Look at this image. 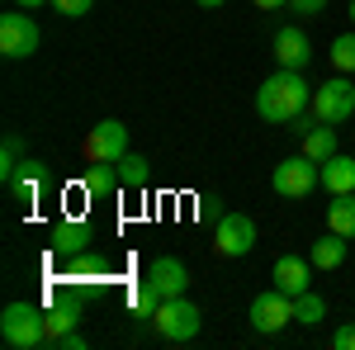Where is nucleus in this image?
<instances>
[{"label":"nucleus","mask_w":355,"mask_h":350,"mask_svg":"<svg viewBox=\"0 0 355 350\" xmlns=\"http://www.w3.org/2000/svg\"><path fill=\"white\" fill-rule=\"evenodd\" d=\"M308 105H313V85L303 81V71H275V76H266L261 81V90H256V114L266 119V123H275V128H284V123H294L299 114H308Z\"/></svg>","instance_id":"f257e3e1"},{"label":"nucleus","mask_w":355,"mask_h":350,"mask_svg":"<svg viewBox=\"0 0 355 350\" xmlns=\"http://www.w3.org/2000/svg\"><path fill=\"white\" fill-rule=\"evenodd\" d=\"M0 336H5V346H10V350L48 346L43 308H38V303H5V313H0Z\"/></svg>","instance_id":"f03ea898"},{"label":"nucleus","mask_w":355,"mask_h":350,"mask_svg":"<svg viewBox=\"0 0 355 350\" xmlns=\"http://www.w3.org/2000/svg\"><path fill=\"white\" fill-rule=\"evenodd\" d=\"M152 326H157V336H162V341L185 346V341H194V336H199L204 313H199V303H190L185 294H180V298H162V308H157Z\"/></svg>","instance_id":"7ed1b4c3"},{"label":"nucleus","mask_w":355,"mask_h":350,"mask_svg":"<svg viewBox=\"0 0 355 350\" xmlns=\"http://www.w3.org/2000/svg\"><path fill=\"white\" fill-rule=\"evenodd\" d=\"M308 109L318 114V123H331V128L346 123V119L355 114V85H351V76H341V71L327 76V81L313 90V105H308Z\"/></svg>","instance_id":"20e7f679"},{"label":"nucleus","mask_w":355,"mask_h":350,"mask_svg":"<svg viewBox=\"0 0 355 350\" xmlns=\"http://www.w3.org/2000/svg\"><path fill=\"white\" fill-rule=\"evenodd\" d=\"M38 43H43V33L38 24L28 19V10H5L0 15V57H10V62H19V57H33L38 53Z\"/></svg>","instance_id":"39448f33"},{"label":"nucleus","mask_w":355,"mask_h":350,"mask_svg":"<svg viewBox=\"0 0 355 350\" xmlns=\"http://www.w3.org/2000/svg\"><path fill=\"white\" fill-rule=\"evenodd\" d=\"M270 185L275 194H284V199H303V194H313V189L322 185V166L313 161V157H284V161L275 166V175H270Z\"/></svg>","instance_id":"423d86ee"},{"label":"nucleus","mask_w":355,"mask_h":350,"mask_svg":"<svg viewBox=\"0 0 355 350\" xmlns=\"http://www.w3.org/2000/svg\"><path fill=\"white\" fill-rule=\"evenodd\" d=\"M214 251L223 261H242L256 251V218L246 213H223L218 218V232H214Z\"/></svg>","instance_id":"0eeeda50"},{"label":"nucleus","mask_w":355,"mask_h":350,"mask_svg":"<svg viewBox=\"0 0 355 350\" xmlns=\"http://www.w3.org/2000/svg\"><path fill=\"white\" fill-rule=\"evenodd\" d=\"M81 152H85V161H105V166H114L119 157H123V152H128V128H123L119 119H100V123L85 133Z\"/></svg>","instance_id":"6e6552de"},{"label":"nucleus","mask_w":355,"mask_h":350,"mask_svg":"<svg viewBox=\"0 0 355 350\" xmlns=\"http://www.w3.org/2000/svg\"><path fill=\"white\" fill-rule=\"evenodd\" d=\"M289 322H294V298L284 294V289H266V294L251 298V326L261 336H275V331H284Z\"/></svg>","instance_id":"1a4fd4ad"},{"label":"nucleus","mask_w":355,"mask_h":350,"mask_svg":"<svg viewBox=\"0 0 355 350\" xmlns=\"http://www.w3.org/2000/svg\"><path fill=\"white\" fill-rule=\"evenodd\" d=\"M48 251H53V261H71V256L90 251V227L81 218H57L48 227Z\"/></svg>","instance_id":"9d476101"},{"label":"nucleus","mask_w":355,"mask_h":350,"mask_svg":"<svg viewBox=\"0 0 355 350\" xmlns=\"http://www.w3.org/2000/svg\"><path fill=\"white\" fill-rule=\"evenodd\" d=\"M313 261L308 256H279L275 261V270H270V279H275V289H284L289 298H299V294H308L313 289Z\"/></svg>","instance_id":"9b49d317"},{"label":"nucleus","mask_w":355,"mask_h":350,"mask_svg":"<svg viewBox=\"0 0 355 350\" xmlns=\"http://www.w3.org/2000/svg\"><path fill=\"white\" fill-rule=\"evenodd\" d=\"M275 62L284 67V71H303L308 62H313V43H308V33L294 24H284L275 33Z\"/></svg>","instance_id":"f8f14e48"},{"label":"nucleus","mask_w":355,"mask_h":350,"mask_svg":"<svg viewBox=\"0 0 355 350\" xmlns=\"http://www.w3.org/2000/svg\"><path fill=\"white\" fill-rule=\"evenodd\" d=\"M147 279H152V289L162 298H180L190 289V270H185V261H175V256H157L147 265Z\"/></svg>","instance_id":"ddd939ff"},{"label":"nucleus","mask_w":355,"mask_h":350,"mask_svg":"<svg viewBox=\"0 0 355 350\" xmlns=\"http://www.w3.org/2000/svg\"><path fill=\"white\" fill-rule=\"evenodd\" d=\"M81 322V298H57L43 308V326H48V346H57L67 331H76Z\"/></svg>","instance_id":"4468645a"},{"label":"nucleus","mask_w":355,"mask_h":350,"mask_svg":"<svg viewBox=\"0 0 355 350\" xmlns=\"http://www.w3.org/2000/svg\"><path fill=\"white\" fill-rule=\"evenodd\" d=\"M43 180H48V166L33 161V157H24V166L5 180V189H10L19 204H33V199H38V189H43Z\"/></svg>","instance_id":"2eb2a0df"},{"label":"nucleus","mask_w":355,"mask_h":350,"mask_svg":"<svg viewBox=\"0 0 355 350\" xmlns=\"http://www.w3.org/2000/svg\"><path fill=\"white\" fill-rule=\"evenodd\" d=\"M322 189L327 194H355V157L336 152L322 161Z\"/></svg>","instance_id":"dca6fc26"},{"label":"nucleus","mask_w":355,"mask_h":350,"mask_svg":"<svg viewBox=\"0 0 355 350\" xmlns=\"http://www.w3.org/2000/svg\"><path fill=\"white\" fill-rule=\"evenodd\" d=\"M85 199H95V204H100V199H110L114 189L123 185V180H119V166H105V161H90V170H85Z\"/></svg>","instance_id":"f3484780"},{"label":"nucleus","mask_w":355,"mask_h":350,"mask_svg":"<svg viewBox=\"0 0 355 350\" xmlns=\"http://www.w3.org/2000/svg\"><path fill=\"white\" fill-rule=\"evenodd\" d=\"M327 232H341L346 242H355V194H331V204H327Z\"/></svg>","instance_id":"a211bd4d"},{"label":"nucleus","mask_w":355,"mask_h":350,"mask_svg":"<svg viewBox=\"0 0 355 350\" xmlns=\"http://www.w3.org/2000/svg\"><path fill=\"white\" fill-rule=\"evenodd\" d=\"M341 147H336V128L331 123H318V128H308L303 133V157H313V161L322 166L327 157H336Z\"/></svg>","instance_id":"6ab92c4d"},{"label":"nucleus","mask_w":355,"mask_h":350,"mask_svg":"<svg viewBox=\"0 0 355 350\" xmlns=\"http://www.w3.org/2000/svg\"><path fill=\"white\" fill-rule=\"evenodd\" d=\"M308 261H313L318 270H336V265H346V237H341V232H327L322 242H313Z\"/></svg>","instance_id":"aec40b11"},{"label":"nucleus","mask_w":355,"mask_h":350,"mask_svg":"<svg viewBox=\"0 0 355 350\" xmlns=\"http://www.w3.org/2000/svg\"><path fill=\"white\" fill-rule=\"evenodd\" d=\"M114 166H119V180H123V189H147V180H152V161H147L142 152H123Z\"/></svg>","instance_id":"412c9836"},{"label":"nucleus","mask_w":355,"mask_h":350,"mask_svg":"<svg viewBox=\"0 0 355 350\" xmlns=\"http://www.w3.org/2000/svg\"><path fill=\"white\" fill-rule=\"evenodd\" d=\"M157 308H162V294H157V289H152V279L142 274V284L128 289V313H133L137 322H152V317H157Z\"/></svg>","instance_id":"4be33fe9"},{"label":"nucleus","mask_w":355,"mask_h":350,"mask_svg":"<svg viewBox=\"0 0 355 350\" xmlns=\"http://www.w3.org/2000/svg\"><path fill=\"white\" fill-rule=\"evenodd\" d=\"M322 317H327V303H322V294H313V289H308V294L294 298V322H299V326H318Z\"/></svg>","instance_id":"5701e85b"},{"label":"nucleus","mask_w":355,"mask_h":350,"mask_svg":"<svg viewBox=\"0 0 355 350\" xmlns=\"http://www.w3.org/2000/svg\"><path fill=\"white\" fill-rule=\"evenodd\" d=\"M331 67L341 76H355V33H336L331 38Z\"/></svg>","instance_id":"b1692460"},{"label":"nucleus","mask_w":355,"mask_h":350,"mask_svg":"<svg viewBox=\"0 0 355 350\" xmlns=\"http://www.w3.org/2000/svg\"><path fill=\"white\" fill-rule=\"evenodd\" d=\"M19 166H24V137L10 133V137H5V147H0V180H10Z\"/></svg>","instance_id":"393cba45"},{"label":"nucleus","mask_w":355,"mask_h":350,"mask_svg":"<svg viewBox=\"0 0 355 350\" xmlns=\"http://www.w3.org/2000/svg\"><path fill=\"white\" fill-rule=\"evenodd\" d=\"M90 5H95V0H53V10H57V15H67V19L90 15Z\"/></svg>","instance_id":"a878e982"},{"label":"nucleus","mask_w":355,"mask_h":350,"mask_svg":"<svg viewBox=\"0 0 355 350\" xmlns=\"http://www.w3.org/2000/svg\"><path fill=\"white\" fill-rule=\"evenodd\" d=\"M327 5H331V0H289V10H294V15H303V19H313V15H322Z\"/></svg>","instance_id":"bb28decb"},{"label":"nucleus","mask_w":355,"mask_h":350,"mask_svg":"<svg viewBox=\"0 0 355 350\" xmlns=\"http://www.w3.org/2000/svg\"><path fill=\"white\" fill-rule=\"evenodd\" d=\"M331 346H336V350H355V322L336 326V331H331Z\"/></svg>","instance_id":"cd10ccee"},{"label":"nucleus","mask_w":355,"mask_h":350,"mask_svg":"<svg viewBox=\"0 0 355 350\" xmlns=\"http://www.w3.org/2000/svg\"><path fill=\"white\" fill-rule=\"evenodd\" d=\"M85 346H90V341H85L81 331H67V336L57 341V350H85Z\"/></svg>","instance_id":"c85d7f7f"},{"label":"nucleus","mask_w":355,"mask_h":350,"mask_svg":"<svg viewBox=\"0 0 355 350\" xmlns=\"http://www.w3.org/2000/svg\"><path fill=\"white\" fill-rule=\"evenodd\" d=\"M256 10H289V0H251Z\"/></svg>","instance_id":"c756f323"},{"label":"nucleus","mask_w":355,"mask_h":350,"mask_svg":"<svg viewBox=\"0 0 355 350\" xmlns=\"http://www.w3.org/2000/svg\"><path fill=\"white\" fill-rule=\"evenodd\" d=\"M19 10H38V5H53V0H15Z\"/></svg>","instance_id":"7c9ffc66"},{"label":"nucleus","mask_w":355,"mask_h":350,"mask_svg":"<svg viewBox=\"0 0 355 350\" xmlns=\"http://www.w3.org/2000/svg\"><path fill=\"white\" fill-rule=\"evenodd\" d=\"M194 5H204V10H218V5H227V0H194Z\"/></svg>","instance_id":"2f4dec72"},{"label":"nucleus","mask_w":355,"mask_h":350,"mask_svg":"<svg viewBox=\"0 0 355 350\" xmlns=\"http://www.w3.org/2000/svg\"><path fill=\"white\" fill-rule=\"evenodd\" d=\"M346 19H351V24H355V0H351V10H346Z\"/></svg>","instance_id":"473e14b6"}]
</instances>
